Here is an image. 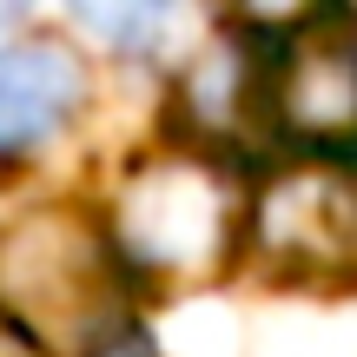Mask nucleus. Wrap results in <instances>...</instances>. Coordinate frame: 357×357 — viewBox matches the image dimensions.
Listing matches in <instances>:
<instances>
[{
    "label": "nucleus",
    "mask_w": 357,
    "mask_h": 357,
    "mask_svg": "<svg viewBox=\"0 0 357 357\" xmlns=\"http://www.w3.org/2000/svg\"><path fill=\"white\" fill-rule=\"evenodd\" d=\"M0 357H40V351H33V344H26V337H20V331H13V324H7V318H0Z\"/></svg>",
    "instance_id": "8"
},
{
    "label": "nucleus",
    "mask_w": 357,
    "mask_h": 357,
    "mask_svg": "<svg viewBox=\"0 0 357 357\" xmlns=\"http://www.w3.org/2000/svg\"><path fill=\"white\" fill-rule=\"evenodd\" d=\"M79 60L53 40L33 47H0V153H26V146L53 139L79 106Z\"/></svg>",
    "instance_id": "5"
},
{
    "label": "nucleus",
    "mask_w": 357,
    "mask_h": 357,
    "mask_svg": "<svg viewBox=\"0 0 357 357\" xmlns=\"http://www.w3.org/2000/svg\"><path fill=\"white\" fill-rule=\"evenodd\" d=\"M344 7H351V13H357V0H344Z\"/></svg>",
    "instance_id": "11"
},
{
    "label": "nucleus",
    "mask_w": 357,
    "mask_h": 357,
    "mask_svg": "<svg viewBox=\"0 0 357 357\" xmlns=\"http://www.w3.org/2000/svg\"><path fill=\"white\" fill-rule=\"evenodd\" d=\"M258 258L291 278H357V166L305 153L252 199Z\"/></svg>",
    "instance_id": "2"
},
{
    "label": "nucleus",
    "mask_w": 357,
    "mask_h": 357,
    "mask_svg": "<svg viewBox=\"0 0 357 357\" xmlns=\"http://www.w3.org/2000/svg\"><path fill=\"white\" fill-rule=\"evenodd\" d=\"M231 13H238L245 26H291L311 13V0H225Z\"/></svg>",
    "instance_id": "7"
},
{
    "label": "nucleus",
    "mask_w": 357,
    "mask_h": 357,
    "mask_svg": "<svg viewBox=\"0 0 357 357\" xmlns=\"http://www.w3.org/2000/svg\"><path fill=\"white\" fill-rule=\"evenodd\" d=\"M26 7H33V0H0V26H7V20H20Z\"/></svg>",
    "instance_id": "9"
},
{
    "label": "nucleus",
    "mask_w": 357,
    "mask_h": 357,
    "mask_svg": "<svg viewBox=\"0 0 357 357\" xmlns=\"http://www.w3.org/2000/svg\"><path fill=\"white\" fill-rule=\"evenodd\" d=\"M0 318L40 357H100L126 324L119 245L73 212H26L0 231Z\"/></svg>",
    "instance_id": "1"
},
{
    "label": "nucleus",
    "mask_w": 357,
    "mask_h": 357,
    "mask_svg": "<svg viewBox=\"0 0 357 357\" xmlns=\"http://www.w3.org/2000/svg\"><path fill=\"white\" fill-rule=\"evenodd\" d=\"M73 13L93 26V33L132 47V40H146L159 20H166V0H73Z\"/></svg>",
    "instance_id": "6"
},
{
    "label": "nucleus",
    "mask_w": 357,
    "mask_h": 357,
    "mask_svg": "<svg viewBox=\"0 0 357 357\" xmlns=\"http://www.w3.org/2000/svg\"><path fill=\"white\" fill-rule=\"evenodd\" d=\"M100 357H153V351H146V344H132V351H100Z\"/></svg>",
    "instance_id": "10"
},
{
    "label": "nucleus",
    "mask_w": 357,
    "mask_h": 357,
    "mask_svg": "<svg viewBox=\"0 0 357 357\" xmlns=\"http://www.w3.org/2000/svg\"><path fill=\"white\" fill-rule=\"evenodd\" d=\"M231 199L212 159H159L119 192V252L153 271H205L231 245Z\"/></svg>",
    "instance_id": "3"
},
{
    "label": "nucleus",
    "mask_w": 357,
    "mask_h": 357,
    "mask_svg": "<svg viewBox=\"0 0 357 357\" xmlns=\"http://www.w3.org/2000/svg\"><path fill=\"white\" fill-rule=\"evenodd\" d=\"M265 113L298 153H357V40L311 33L258 79Z\"/></svg>",
    "instance_id": "4"
}]
</instances>
